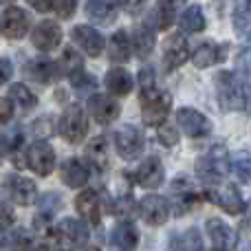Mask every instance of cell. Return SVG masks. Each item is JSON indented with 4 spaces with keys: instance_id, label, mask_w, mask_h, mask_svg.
<instances>
[{
    "instance_id": "6da1fadb",
    "label": "cell",
    "mask_w": 251,
    "mask_h": 251,
    "mask_svg": "<svg viewBox=\"0 0 251 251\" xmlns=\"http://www.w3.org/2000/svg\"><path fill=\"white\" fill-rule=\"evenodd\" d=\"M216 95L223 110H240L247 106L245 84L231 71H221L216 75Z\"/></svg>"
},
{
    "instance_id": "7a4b0ae2",
    "label": "cell",
    "mask_w": 251,
    "mask_h": 251,
    "mask_svg": "<svg viewBox=\"0 0 251 251\" xmlns=\"http://www.w3.org/2000/svg\"><path fill=\"white\" fill-rule=\"evenodd\" d=\"M229 163L231 161L227 156V150L223 146H216L199 156V161H196V174H199L201 181L214 185V183H218L227 174Z\"/></svg>"
},
{
    "instance_id": "3957f363",
    "label": "cell",
    "mask_w": 251,
    "mask_h": 251,
    "mask_svg": "<svg viewBox=\"0 0 251 251\" xmlns=\"http://www.w3.org/2000/svg\"><path fill=\"white\" fill-rule=\"evenodd\" d=\"M141 100V119L146 126H154L161 128L168 122V115L172 110V97L168 93H161L159 88L148 95H139Z\"/></svg>"
},
{
    "instance_id": "277c9868",
    "label": "cell",
    "mask_w": 251,
    "mask_h": 251,
    "mask_svg": "<svg viewBox=\"0 0 251 251\" xmlns=\"http://www.w3.org/2000/svg\"><path fill=\"white\" fill-rule=\"evenodd\" d=\"M57 132L69 143H82L88 134V119L79 104H71L57 122Z\"/></svg>"
},
{
    "instance_id": "5b68a950",
    "label": "cell",
    "mask_w": 251,
    "mask_h": 251,
    "mask_svg": "<svg viewBox=\"0 0 251 251\" xmlns=\"http://www.w3.org/2000/svg\"><path fill=\"white\" fill-rule=\"evenodd\" d=\"M115 148H117L119 156L122 159H137L139 154L146 148V139H143V132L132 124H124L122 128L115 130Z\"/></svg>"
},
{
    "instance_id": "8992f818",
    "label": "cell",
    "mask_w": 251,
    "mask_h": 251,
    "mask_svg": "<svg viewBox=\"0 0 251 251\" xmlns=\"http://www.w3.org/2000/svg\"><path fill=\"white\" fill-rule=\"evenodd\" d=\"M25 156H26V168L33 170L40 176H49L53 172V168H55V150L44 139H38V141L31 143Z\"/></svg>"
},
{
    "instance_id": "52a82bcc",
    "label": "cell",
    "mask_w": 251,
    "mask_h": 251,
    "mask_svg": "<svg viewBox=\"0 0 251 251\" xmlns=\"http://www.w3.org/2000/svg\"><path fill=\"white\" fill-rule=\"evenodd\" d=\"M51 236L64 247H84L88 243V227L77 218H64L53 227Z\"/></svg>"
},
{
    "instance_id": "ba28073f",
    "label": "cell",
    "mask_w": 251,
    "mask_h": 251,
    "mask_svg": "<svg viewBox=\"0 0 251 251\" xmlns=\"http://www.w3.org/2000/svg\"><path fill=\"white\" fill-rule=\"evenodd\" d=\"M203 196L209 203L218 205V207H223L229 214H240L245 209L243 196H240V192L234 185H209L205 187Z\"/></svg>"
},
{
    "instance_id": "9c48e42d",
    "label": "cell",
    "mask_w": 251,
    "mask_h": 251,
    "mask_svg": "<svg viewBox=\"0 0 251 251\" xmlns=\"http://www.w3.org/2000/svg\"><path fill=\"white\" fill-rule=\"evenodd\" d=\"M2 33L7 40H20L29 33V18L26 11L18 4H4L2 7Z\"/></svg>"
},
{
    "instance_id": "30bf717a",
    "label": "cell",
    "mask_w": 251,
    "mask_h": 251,
    "mask_svg": "<svg viewBox=\"0 0 251 251\" xmlns=\"http://www.w3.org/2000/svg\"><path fill=\"white\" fill-rule=\"evenodd\" d=\"M137 212L148 225L156 227V225H163L170 218V203H168V199H163L159 194H148L139 201Z\"/></svg>"
},
{
    "instance_id": "8fae6325",
    "label": "cell",
    "mask_w": 251,
    "mask_h": 251,
    "mask_svg": "<svg viewBox=\"0 0 251 251\" xmlns=\"http://www.w3.org/2000/svg\"><path fill=\"white\" fill-rule=\"evenodd\" d=\"M176 124L181 126L183 132L192 139H203L212 132V124H209L207 117L196 108H178L176 110Z\"/></svg>"
},
{
    "instance_id": "7c38bea8",
    "label": "cell",
    "mask_w": 251,
    "mask_h": 251,
    "mask_svg": "<svg viewBox=\"0 0 251 251\" xmlns=\"http://www.w3.org/2000/svg\"><path fill=\"white\" fill-rule=\"evenodd\" d=\"M165 178V168L159 156H146L134 170V181L146 190H156Z\"/></svg>"
},
{
    "instance_id": "4fadbf2b",
    "label": "cell",
    "mask_w": 251,
    "mask_h": 251,
    "mask_svg": "<svg viewBox=\"0 0 251 251\" xmlns=\"http://www.w3.org/2000/svg\"><path fill=\"white\" fill-rule=\"evenodd\" d=\"M187 57H190V44H187L185 35H170L163 44V69L170 73V71L178 69L181 64H185Z\"/></svg>"
},
{
    "instance_id": "5bb4252c",
    "label": "cell",
    "mask_w": 251,
    "mask_h": 251,
    "mask_svg": "<svg viewBox=\"0 0 251 251\" xmlns=\"http://www.w3.org/2000/svg\"><path fill=\"white\" fill-rule=\"evenodd\" d=\"M71 38H73V42L91 57H97L101 51H104V38H101V33L97 29H93V26H88V25L73 26Z\"/></svg>"
},
{
    "instance_id": "9a60e30c",
    "label": "cell",
    "mask_w": 251,
    "mask_h": 251,
    "mask_svg": "<svg viewBox=\"0 0 251 251\" xmlns=\"http://www.w3.org/2000/svg\"><path fill=\"white\" fill-rule=\"evenodd\" d=\"M4 187H7L11 201L18 205H31L38 196L35 183L26 176H20V174H9L7 181H4Z\"/></svg>"
},
{
    "instance_id": "2e32d148",
    "label": "cell",
    "mask_w": 251,
    "mask_h": 251,
    "mask_svg": "<svg viewBox=\"0 0 251 251\" xmlns=\"http://www.w3.org/2000/svg\"><path fill=\"white\" fill-rule=\"evenodd\" d=\"M31 42L38 51H51L57 44L62 42V29L57 22L53 20H42L33 26V33H31Z\"/></svg>"
},
{
    "instance_id": "e0dca14e",
    "label": "cell",
    "mask_w": 251,
    "mask_h": 251,
    "mask_svg": "<svg viewBox=\"0 0 251 251\" xmlns=\"http://www.w3.org/2000/svg\"><path fill=\"white\" fill-rule=\"evenodd\" d=\"M86 106H88L91 117L95 119L97 124H101V126L115 122V119L119 117V113H122L117 100H113V97H108V95H93V97H88Z\"/></svg>"
},
{
    "instance_id": "ac0fdd59",
    "label": "cell",
    "mask_w": 251,
    "mask_h": 251,
    "mask_svg": "<svg viewBox=\"0 0 251 251\" xmlns=\"http://www.w3.org/2000/svg\"><path fill=\"white\" fill-rule=\"evenodd\" d=\"M205 227H207L209 243L214 245V249L216 251H231L234 249L236 234H234V229L223 221V218H216V216L209 218V221L205 223Z\"/></svg>"
},
{
    "instance_id": "d6986e66",
    "label": "cell",
    "mask_w": 251,
    "mask_h": 251,
    "mask_svg": "<svg viewBox=\"0 0 251 251\" xmlns=\"http://www.w3.org/2000/svg\"><path fill=\"white\" fill-rule=\"evenodd\" d=\"M170 192H172V207L176 216H183L187 209H192V205L196 201V192H194V185L185 176H178L176 181H172Z\"/></svg>"
},
{
    "instance_id": "ffe728a7",
    "label": "cell",
    "mask_w": 251,
    "mask_h": 251,
    "mask_svg": "<svg viewBox=\"0 0 251 251\" xmlns=\"http://www.w3.org/2000/svg\"><path fill=\"white\" fill-rule=\"evenodd\" d=\"M227 44H216V42H203L194 49L192 53V64L196 69H207V66H214L218 62H223L227 57Z\"/></svg>"
},
{
    "instance_id": "44dd1931",
    "label": "cell",
    "mask_w": 251,
    "mask_h": 251,
    "mask_svg": "<svg viewBox=\"0 0 251 251\" xmlns=\"http://www.w3.org/2000/svg\"><path fill=\"white\" fill-rule=\"evenodd\" d=\"M88 165L77 156H71L60 165V178L69 187H84L88 181Z\"/></svg>"
},
{
    "instance_id": "7402d4cb",
    "label": "cell",
    "mask_w": 251,
    "mask_h": 251,
    "mask_svg": "<svg viewBox=\"0 0 251 251\" xmlns=\"http://www.w3.org/2000/svg\"><path fill=\"white\" fill-rule=\"evenodd\" d=\"M25 75L29 79H33V82L49 84V82H53V79H55L57 75H62V73H60L57 62L47 60V57H38V60L26 62V64H25Z\"/></svg>"
},
{
    "instance_id": "603a6c76",
    "label": "cell",
    "mask_w": 251,
    "mask_h": 251,
    "mask_svg": "<svg viewBox=\"0 0 251 251\" xmlns=\"http://www.w3.org/2000/svg\"><path fill=\"white\" fill-rule=\"evenodd\" d=\"M75 207L77 212L86 218V223L91 225H100L101 221V199L95 190H86L75 199Z\"/></svg>"
},
{
    "instance_id": "cb8c5ba5",
    "label": "cell",
    "mask_w": 251,
    "mask_h": 251,
    "mask_svg": "<svg viewBox=\"0 0 251 251\" xmlns=\"http://www.w3.org/2000/svg\"><path fill=\"white\" fill-rule=\"evenodd\" d=\"M122 4L117 2H104V0H93V2H86V13L88 18H91L95 25H110V22H115V18H117V11Z\"/></svg>"
},
{
    "instance_id": "d4e9b609",
    "label": "cell",
    "mask_w": 251,
    "mask_h": 251,
    "mask_svg": "<svg viewBox=\"0 0 251 251\" xmlns=\"http://www.w3.org/2000/svg\"><path fill=\"white\" fill-rule=\"evenodd\" d=\"M110 243H113L117 249H122V251H132L139 245L137 227H134L132 223H128V221H122L113 229V234H110Z\"/></svg>"
},
{
    "instance_id": "484cf974",
    "label": "cell",
    "mask_w": 251,
    "mask_h": 251,
    "mask_svg": "<svg viewBox=\"0 0 251 251\" xmlns=\"http://www.w3.org/2000/svg\"><path fill=\"white\" fill-rule=\"evenodd\" d=\"M104 84L113 95L126 97V95H130V91H132V75H130L126 69H110L104 77Z\"/></svg>"
},
{
    "instance_id": "4316f807",
    "label": "cell",
    "mask_w": 251,
    "mask_h": 251,
    "mask_svg": "<svg viewBox=\"0 0 251 251\" xmlns=\"http://www.w3.org/2000/svg\"><path fill=\"white\" fill-rule=\"evenodd\" d=\"M7 100L11 101L13 108L20 110V113H29V110L38 104L35 95L29 91V86H25V84H13V86L7 91Z\"/></svg>"
},
{
    "instance_id": "83f0119b",
    "label": "cell",
    "mask_w": 251,
    "mask_h": 251,
    "mask_svg": "<svg viewBox=\"0 0 251 251\" xmlns=\"http://www.w3.org/2000/svg\"><path fill=\"white\" fill-rule=\"evenodd\" d=\"M130 51H132V42H130V38H128V33L122 29V31H117V33H113V38H110V42H108V57L113 62H128V57H130Z\"/></svg>"
},
{
    "instance_id": "f1b7e54d",
    "label": "cell",
    "mask_w": 251,
    "mask_h": 251,
    "mask_svg": "<svg viewBox=\"0 0 251 251\" xmlns=\"http://www.w3.org/2000/svg\"><path fill=\"white\" fill-rule=\"evenodd\" d=\"M174 22V4L172 2H159L152 13L146 18V25L152 29H170Z\"/></svg>"
},
{
    "instance_id": "f546056e",
    "label": "cell",
    "mask_w": 251,
    "mask_h": 251,
    "mask_svg": "<svg viewBox=\"0 0 251 251\" xmlns=\"http://www.w3.org/2000/svg\"><path fill=\"white\" fill-rule=\"evenodd\" d=\"M132 49H134V53H137L141 60H146V57L152 53V49H154V29H152V26H148L146 22H143V25L134 31Z\"/></svg>"
},
{
    "instance_id": "4dcf8cb0",
    "label": "cell",
    "mask_w": 251,
    "mask_h": 251,
    "mask_svg": "<svg viewBox=\"0 0 251 251\" xmlns=\"http://www.w3.org/2000/svg\"><path fill=\"white\" fill-rule=\"evenodd\" d=\"M178 25H181V29L187 31V33H199V31H203L205 29L203 9H201L199 4L185 7V11H183L181 18H178Z\"/></svg>"
},
{
    "instance_id": "1f68e13d",
    "label": "cell",
    "mask_w": 251,
    "mask_h": 251,
    "mask_svg": "<svg viewBox=\"0 0 251 251\" xmlns=\"http://www.w3.org/2000/svg\"><path fill=\"white\" fill-rule=\"evenodd\" d=\"M60 203H62V201H60V196H57L55 192L44 194L42 201L38 203V212H35V218H33L35 225H47V223L55 216L57 209H60Z\"/></svg>"
},
{
    "instance_id": "d6a6232c",
    "label": "cell",
    "mask_w": 251,
    "mask_h": 251,
    "mask_svg": "<svg viewBox=\"0 0 251 251\" xmlns=\"http://www.w3.org/2000/svg\"><path fill=\"white\" fill-rule=\"evenodd\" d=\"M86 156L97 170H104L108 163V141H106V137L91 139L86 146Z\"/></svg>"
},
{
    "instance_id": "836d02e7",
    "label": "cell",
    "mask_w": 251,
    "mask_h": 251,
    "mask_svg": "<svg viewBox=\"0 0 251 251\" xmlns=\"http://www.w3.org/2000/svg\"><path fill=\"white\" fill-rule=\"evenodd\" d=\"M201 249H203V243H201V234L196 229H187L170 240V251H201Z\"/></svg>"
},
{
    "instance_id": "e575fe53",
    "label": "cell",
    "mask_w": 251,
    "mask_h": 251,
    "mask_svg": "<svg viewBox=\"0 0 251 251\" xmlns=\"http://www.w3.org/2000/svg\"><path fill=\"white\" fill-rule=\"evenodd\" d=\"M57 66H60V73L62 75H69L71 79L79 77V75L84 73V62H82V55L79 53H75L73 49H66L64 53H62L60 62H57Z\"/></svg>"
},
{
    "instance_id": "d590c367",
    "label": "cell",
    "mask_w": 251,
    "mask_h": 251,
    "mask_svg": "<svg viewBox=\"0 0 251 251\" xmlns=\"http://www.w3.org/2000/svg\"><path fill=\"white\" fill-rule=\"evenodd\" d=\"M25 141V134H22V128L13 126V128H4L2 132V154L4 156H11L18 152V148L22 146Z\"/></svg>"
},
{
    "instance_id": "8d00e7d4",
    "label": "cell",
    "mask_w": 251,
    "mask_h": 251,
    "mask_svg": "<svg viewBox=\"0 0 251 251\" xmlns=\"http://www.w3.org/2000/svg\"><path fill=\"white\" fill-rule=\"evenodd\" d=\"M231 168L243 183H251V152L240 150L231 156Z\"/></svg>"
},
{
    "instance_id": "74e56055",
    "label": "cell",
    "mask_w": 251,
    "mask_h": 251,
    "mask_svg": "<svg viewBox=\"0 0 251 251\" xmlns=\"http://www.w3.org/2000/svg\"><path fill=\"white\" fill-rule=\"evenodd\" d=\"M234 26L238 33L251 31V2H236L234 4Z\"/></svg>"
},
{
    "instance_id": "f35d334b",
    "label": "cell",
    "mask_w": 251,
    "mask_h": 251,
    "mask_svg": "<svg viewBox=\"0 0 251 251\" xmlns=\"http://www.w3.org/2000/svg\"><path fill=\"white\" fill-rule=\"evenodd\" d=\"M9 245L13 247V251H31V238H29V234L22 229L13 231L11 240H4V247H9Z\"/></svg>"
},
{
    "instance_id": "ab89813d",
    "label": "cell",
    "mask_w": 251,
    "mask_h": 251,
    "mask_svg": "<svg viewBox=\"0 0 251 251\" xmlns=\"http://www.w3.org/2000/svg\"><path fill=\"white\" fill-rule=\"evenodd\" d=\"M71 82H73V88H75V93H77V95H86V93H91L93 88L97 86L95 77H93V75H86V73H82L79 77L71 79Z\"/></svg>"
},
{
    "instance_id": "60d3db41",
    "label": "cell",
    "mask_w": 251,
    "mask_h": 251,
    "mask_svg": "<svg viewBox=\"0 0 251 251\" xmlns=\"http://www.w3.org/2000/svg\"><path fill=\"white\" fill-rule=\"evenodd\" d=\"M77 9V2L75 0H55L53 2V11H57L60 18H71Z\"/></svg>"
},
{
    "instance_id": "b9f144b4",
    "label": "cell",
    "mask_w": 251,
    "mask_h": 251,
    "mask_svg": "<svg viewBox=\"0 0 251 251\" xmlns=\"http://www.w3.org/2000/svg\"><path fill=\"white\" fill-rule=\"evenodd\" d=\"M159 141L163 146H176L178 141V132L174 126H161L159 128Z\"/></svg>"
},
{
    "instance_id": "7bdbcfd3",
    "label": "cell",
    "mask_w": 251,
    "mask_h": 251,
    "mask_svg": "<svg viewBox=\"0 0 251 251\" xmlns=\"http://www.w3.org/2000/svg\"><path fill=\"white\" fill-rule=\"evenodd\" d=\"M13 113H16V108H13V104L7 100V97H4V100L0 101V122H2V124L11 122Z\"/></svg>"
},
{
    "instance_id": "ee69618b",
    "label": "cell",
    "mask_w": 251,
    "mask_h": 251,
    "mask_svg": "<svg viewBox=\"0 0 251 251\" xmlns=\"http://www.w3.org/2000/svg\"><path fill=\"white\" fill-rule=\"evenodd\" d=\"M0 66H2V84L7 82L9 79V75H11V60H9V57H2V62H0Z\"/></svg>"
},
{
    "instance_id": "f6af8a7d",
    "label": "cell",
    "mask_w": 251,
    "mask_h": 251,
    "mask_svg": "<svg viewBox=\"0 0 251 251\" xmlns=\"http://www.w3.org/2000/svg\"><path fill=\"white\" fill-rule=\"evenodd\" d=\"M11 223H13L11 212H9V207H7V205H2V229L7 231L9 227H11Z\"/></svg>"
},
{
    "instance_id": "bcb514c9",
    "label": "cell",
    "mask_w": 251,
    "mask_h": 251,
    "mask_svg": "<svg viewBox=\"0 0 251 251\" xmlns=\"http://www.w3.org/2000/svg\"><path fill=\"white\" fill-rule=\"evenodd\" d=\"M245 93H247V106H245V108H247V113L251 115V77L247 75V77H245Z\"/></svg>"
},
{
    "instance_id": "7dc6e473",
    "label": "cell",
    "mask_w": 251,
    "mask_h": 251,
    "mask_svg": "<svg viewBox=\"0 0 251 251\" xmlns=\"http://www.w3.org/2000/svg\"><path fill=\"white\" fill-rule=\"evenodd\" d=\"M31 7L38 9V11H51L53 2H40V0H33V2H31Z\"/></svg>"
},
{
    "instance_id": "c3c4849f",
    "label": "cell",
    "mask_w": 251,
    "mask_h": 251,
    "mask_svg": "<svg viewBox=\"0 0 251 251\" xmlns=\"http://www.w3.org/2000/svg\"><path fill=\"white\" fill-rule=\"evenodd\" d=\"M86 251H100V249H97V247H88Z\"/></svg>"
}]
</instances>
